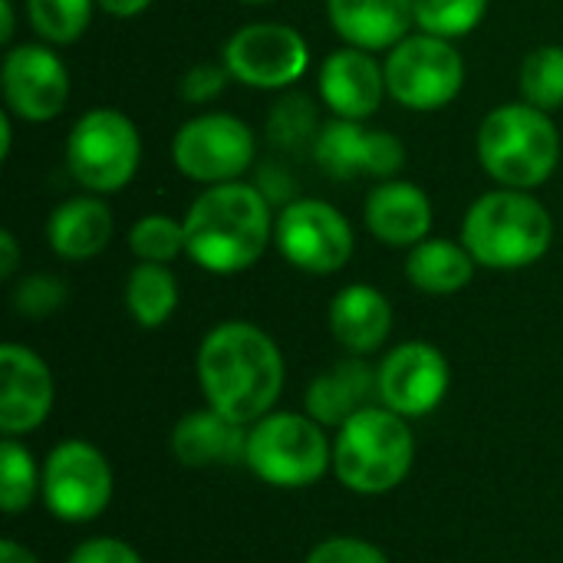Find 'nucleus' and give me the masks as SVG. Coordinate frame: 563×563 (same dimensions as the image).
Masks as SVG:
<instances>
[{
  "instance_id": "nucleus-1",
  "label": "nucleus",
  "mask_w": 563,
  "mask_h": 563,
  "mask_svg": "<svg viewBox=\"0 0 563 563\" xmlns=\"http://www.w3.org/2000/svg\"><path fill=\"white\" fill-rule=\"evenodd\" d=\"M198 383L211 409L254 426L284 393V356L261 327L228 320L198 346Z\"/></svg>"
},
{
  "instance_id": "nucleus-15",
  "label": "nucleus",
  "mask_w": 563,
  "mask_h": 563,
  "mask_svg": "<svg viewBox=\"0 0 563 563\" xmlns=\"http://www.w3.org/2000/svg\"><path fill=\"white\" fill-rule=\"evenodd\" d=\"M7 112L26 122H46L66 109L69 73L63 59L43 43H20L3 56Z\"/></svg>"
},
{
  "instance_id": "nucleus-36",
  "label": "nucleus",
  "mask_w": 563,
  "mask_h": 563,
  "mask_svg": "<svg viewBox=\"0 0 563 563\" xmlns=\"http://www.w3.org/2000/svg\"><path fill=\"white\" fill-rule=\"evenodd\" d=\"M257 188H261V195L271 201V205H290V201H297L294 195H297V185H294V178L290 175H284L280 168H274V165H267V168H261V175H257Z\"/></svg>"
},
{
  "instance_id": "nucleus-41",
  "label": "nucleus",
  "mask_w": 563,
  "mask_h": 563,
  "mask_svg": "<svg viewBox=\"0 0 563 563\" xmlns=\"http://www.w3.org/2000/svg\"><path fill=\"white\" fill-rule=\"evenodd\" d=\"M10 135H13V129H10V112H3V115H0V155H3V158L10 155Z\"/></svg>"
},
{
  "instance_id": "nucleus-20",
  "label": "nucleus",
  "mask_w": 563,
  "mask_h": 563,
  "mask_svg": "<svg viewBox=\"0 0 563 563\" xmlns=\"http://www.w3.org/2000/svg\"><path fill=\"white\" fill-rule=\"evenodd\" d=\"M330 26L360 49H393L416 23L412 0H327Z\"/></svg>"
},
{
  "instance_id": "nucleus-3",
  "label": "nucleus",
  "mask_w": 563,
  "mask_h": 563,
  "mask_svg": "<svg viewBox=\"0 0 563 563\" xmlns=\"http://www.w3.org/2000/svg\"><path fill=\"white\" fill-rule=\"evenodd\" d=\"M551 241L554 221L548 208L521 188L482 195L462 221V244L492 271H521L541 261L551 251Z\"/></svg>"
},
{
  "instance_id": "nucleus-18",
  "label": "nucleus",
  "mask_w": 563,
  "mask_h": 563,
  "mask_svg": "<svg viewBox=\"0 0 563 563\" xmlns=\"http://www.w3.org/2000/svg\"><path fill=\"white\" fill-rule=\"evenodd\" d=\"M366 228L389 247H416L432 228V201L412 181L386 178L366 198Z\"/></svg>"
},
{
  "instance_id": "nucleus-12",
  "label": "nucleus",
  "mask_w": 563,
  "mask_h": 563,
  "mask_svg": "<svg viewBox=\"0 0 563 563\" xmlns=\"http://www.w3.org/2000/svg\"><path fill=\"white\" fill-rule=\"evenodd\" d=\"M224 66L231 76L254 89H287L307 66V40L284 23H247L224 46Z\"/></svg>"
},
{
  "instance_id": "nucleus-33",
  "label": "nucleus",
  "mask_w": 563,
  "mask_h": 563,
  "mask_svg": "<svg viewBox=\"0 0 563 563\" xmlns=\"http://www.w3.org/2000/svg\"><path fill=\"white\" fill-rule=\"evenodd\" d=\"M307 563H389V558L363 538H327L310 551Z\"/></svg>"
},
{
  "instance_id": "nucleus-10",
  "label": "nucleus",
  "mask_w": 563,
  "mask_h": 563,
  "mask_svg": "<svg viewBox=\"0 0 563 563\" xmlns=\"http://www.w3.org/2000/svg\"><path fill=\"white\" fill-rule=\"evenodd\" d=\"M43 501L53 518L66 525L96 521L112 501V465L109 459L82 442H59L43 462Z\"/></svg>"
},
{
  "instance_id": "nucleus-34",
  "label": "nucleus",
  "mask_w": 563,
  "mask_h": 563,
  "mask_svg": "<svg viewBox=\"0 0 563 563\" xmlns=\"http://www.w3.org/2000/svg\"><path fill=\"white\" fill-rule=\"evenodd\" d=\"M228 79H231V69H228V66L201 63V66L188 69V73L181 76V96H185L188 102H195V106L211 102V99H218V96L224 92Z\"/></svg>"
},
{
  "instance_id": "nucleus-11",
  "label": "nucleus",
  "mask_w": 563,
  "mask_h": 563,
  "mask_svg": "<svg viewBox=\"0 0 563 563\" xmlns=\"http://www.w3.org/2000/svg\"><path fill=\"white\" fill-rule=\"evenodd\" d=\"M280 254L307 274H336L353 257V228L330 201L297 198L274 221Z\"/></svg>"
},
{
  "instance_id": "nucleus-27",
  "label": "nucleus",
  "mask_w": 563,
  "mask_h": 563,
  "mask_svg": "<svg viewBox=\"0 0 563 563\" xmlns=\"http://www.w3.org/2000/svg\"><path fill=\"white\" fill-rule=\"evenodd\" d=\"M521 96L525 102L554 112L563 106V46L548 43L528 53L521 63Z\"/></svg>"
},
{
  "instance_id": "nucleus-39",
  "label": "nucleus",
  "mask_w": 563,
  "mask_h": 563,
  "mask_svg": "<svg viewBox=\"0 0 563 563\" xmlns=\"http://www.w3.org/2000/svg\"><path fill=\"white\" fill-rule=\"evenodd\" d=\"M0 563H40L23 544L16 541H0Z\"/></svg>"
},
{
  "instance_id": "nucleus-9",
  "label": "nucleus",
  "mask_w": 563,
  "mask_h": 563,
  "mask_svg": "<svg viewBox=\"0 0 563 563\" xmlns=\"http://www.w3.org/2000/svg\"><path fill=\"white\" fill-rule=\"evenodd\" d=\"M254 132L247 122L228 112H205L188 119L172 142L175 168L205 185L238 181L254 165Z\"/></svg>"
},
{
  "instance_id": "nucleus-6",
  "label": "nucleus",
  "mask_w": 563,
  "mask_h": 563,
  "mask_svg": "<svg viewBox=\"0 0 563 563\" xmlns=\"http://www.w3.org/2000/svg\"><path fill=\"white\" fill-rule=\"evenodd\" d=\"M244 465L267 485L307 488L333 465V445L313 416L267 412L247 429Z\"/></svg>"
},
{
  "instance_id": "nucleus-8",
  "label": "nucleus",
  "mask_w": 563,
  "mask_h": 563,
  "mask_svg": "<svg viewBox=\"0 0 563 563\" xmlns=\"http://www.w3.org/2000/svg\"><path fill=\"white\" fill-rule=\"evenodd\" d=\"M386 69V92L412 109V112H435L449 106L465 82V63L452 40L416 33L396 43L383 63Z\"/></svg>"
},
{
  "instance_id": "nucleus-31",
  "label": "nucleus",
  "mask_w": 563,
  "mask_h": 563,
  "mask_svg": "<svg viewBox=\"0 0 563 563\" xmlns=\"http://www.w3.org/2000/svg\"><path fill=\"white\" fill-rule=\"evenodd\" d=\"M129 247L145 264H168V261H175L188 247L185 224H178L168 214H145L142 221L132 224Z\"/></svg>"
},
{
  "instance_id": "nucleus-37",
  "label": "nucleus",
  "mask_w": 563,
  "mask_h": 563,
  "mask_svg": "<svg viewBox=\"0 0 563 563\" xmlns=\"http://www.w3.org/2000/svg\"><path fill=\"white\" fill-rule=\"evenodd\" d=\"M20 264V251H16V238L10 231H0V280H10L13 271Z\"/></svg>"
},
{
  "instance_id": "nucleus-35",
  "label": "nucleus",
  "mask_w": 563,
  "mask_h": 563,
  "mask_svg": "<svg viewBox=\"0 0 563 563\" xmlns=\"http://www.w3.org/2000/svg\"><path fill=\"white\" fill-rule=\"evenodd\" d=\"M66 563H142L139 551L119 538H89L79 548H73Z\"/></svg>"
},
{
  "instance_id": "nucleus-24",
  "label": "nucleus",
  "mask_w": 563,
  "mask_h": 563,
  "mask_svg": "<svg viewBox=\"0 0 563 563\" xmlns=\"http://www.w3.org/2000/svg\"><path fill=\"white\" fill-rule=\"evenodd\" d=\"M475 257L465 244L455 241H422L412 247L409 261H406V277L416 290L432 294V297H449L459 294L472 284L475 277Z\"/></svg>"
},
{
  "instance_id": "nucleus-42",
  "label": "nucleus",
  "mask_w": 563,
  "mask_h": 563,
  "mask_svg": "<svg viewBox=\"0 0 563 563\" xmlns=\"http://www.w3.org/2000/svg\"><path fill=\"white\" fill-rule=\"evenodd\" d=\"M247 3H271V0H247Z\"/></svg>"
},
{
  "instance_id": "nucleus-26",
  "label": "nucleus",
  "mask_w": 563,
  "mask_h": 563,
  "mask_svg": "<svg viewBox=\"0 0 563 563\" xmlns=\"http://www.w3.org/2000/svg\"><path fill=\"white\" fill-rule=\"evenodd\" d=\"M36 492H43V472H36L30 449L7 435L0 445V508L20 515L33 505Z\"/></svg>"
},
{
  "instance_id": "nucleus-19",
  "label": "nucleus",
  "mask_w": 563,
  "mask_h": 563,
  "mask_svg": "<svg viewBox=\"0 0 563 563\" xmlns=\"http://www.w3.org/2000/svg\"><path fill=\"white\" fill-rule=\"evenodd\" d=\"M247 452V426L221 416L218 409L188 412L172 432V455L185 468L238 465Z\"/></svg>"
},
{
  "instance_id": "nucleus-17",
  "label": "nucleus",
  "mask_w": 563,
  "mask_h": 563,
  "mask_svg": "<svg viewBox=\"0 0 563 563\" xmlns=\"http://www.w3.org/2000/svg\"><path fill=\"white\" fill-rule=\"evenodd\" d=\"M386 92V69L369 49L343 46L333 49L320 66V99L336 119H369Z\"/></svg>"
},
{
  "instance_id": "nucleus-7",
  "label": "nucleus",
  "mask_w": 563,
  "mask_h": 563,
  "mask_svg": "<svg viewBox=\"0 0 563 563\" xmlns=\"http://www.w3.org/2000/svg\"><path fill=\"white\" fill-rule=\"evenodd\" d=\"M139 162V129L119 109H89L66 139V165L92 195H112L125 188L135 178Z\"/></svg>"
},
{
  "instance_id": "nucleus-22",
  "label": "nucleus",
  "mask_w": 563,
  "mask_h": 563,
  "mask_svg": "<svg viewBox=\"0 0 563 563\" xmlns=\"http://www.w3.org/2000/svg\"><path fill=\"white\" fill-rule=\"evenodd\" d=\"M373 393H376L373 366L363 363V356L340 360L307 386V416H313L320 426L340 429L346 419H353L360 409L369 406Z\"/></svg>"
},
{
  "instance_id": "nucleus-16",
  "label": "nucleus",
  "mask_w": 563,
  "mask_h": 563,
  "mask_svg": "<svg viewBox=\"0 0 563 563\" xmlns=\"http://www.w3.org/2000/svg\"><path fill=\"white\" fill-rule=\"evenodd\" d=\"M53 373L49 366L20 343L0 346V429L7 435L33 432L53 409Z\"/></svg>"
},
{
  "instance_id": "nucleus-21",
  "label": "nucleus",
  "mask_w": 563,
  "mask_h": 563,
  "mask_svg": "<svg viewBox=\"0 0 563 563\" xmlns=\"http://www.w3.org/2000/svg\"><path fill=\"white\" fill-rule=\"evenodd\" d=\"M330 330L343 350L353 356H369L389 340L393 307L376 287L350 284L330 303Z\"/></svg>"
},
{
  "instance_id": "nucleus-32",
  "label": "nucleus",
  "mask_w": 563,
  "mask_h": 563,
  "mask_svg": "<svg viewBox=\"0 0 563 563\" xmlns=\"http://www.w3.org/2000/svg\"><path fill=\"white\" fill-rule=\"evenodd\" d=\"M66 303V284L53 274H30L13 290V310L30 320H43Z\"/></svg>"
},
{
  "instance_id": "nucleus-13",
  "label": "nucleus",
  "mask_w": 563,
  "mask_h": 563,
  "mask_svg": "<svg viewBox=\"0 0 563 563\" xmlns=\"http://www.w3.org/2000/svg\"><path fill=\"white\" fill-rule=\"evenodd\" d=\"M452 383L449 360L439 346L412 340L396 346L376 369V396L402 419H419L439 409Z\"/></svg>"
},
{
  "instance_id": "nucleus-30",
  "label": "nucleus",
  "mask_w": 563,
  "mask_h": 563,
  "mask_svg": "<svg viewBox=\"0 0 563 563\" xmlns=\"http://www.w3.org/2000/svg\"><path fill=\"white\" fill-rule=\"evenodd\" d=\"M488 10V0H412L416 26L432 36L459 40L472 33Z\"/></svg>"
},
{
  "instance_id": "nucleus-28",
  "label": "nucleus",
  "mask_w": 563,
  "mask_h": 563,
  "mask_svg": "<svg viewBox=\"0 0 563 563\" xmlns=\"http://www.w3.org/2000/svg\"><path fill=\"white\" fill-rule=\"evenodd\" d=\"M96 0H26V13L33 30L56 46L79 40L89 26Z\"/></svg>"
},
{
  "instance_id": "nucleus-2",
  "label": "nucleus",
  "mask_w": 563,
  "mask_h": 563,
  "mask_svg": "<svg viewBox=\"0 0 563 563\" xmlns=\"http://www.w3.org/2000/svg\"><path fill=\"white\" fill-rule=\"evenodd\" d=\"M274 234L271 201L257 185H208L185 218L188 257L211 274H238L254 267Z\"/></svg>"
},
{
  "instance_id": "nucleus-14",
  "label": "nucleus",
  "mask_w": 563,
  "mask_h": 563,
  "mask_svg": "<svg viewBox=\"0 0 563 563\" xmlns=\"http://www.w3.org/2000/svg\"><path fill=\"white\" fill-rule=\"evenodd\" d=\"M317 165L333 181H353L360 175L393 178L406 165V145L386 129H363L353 119H333L313 142Z\"/></svg>"
},
{
  "instance_id": "nucleus-38",
  "label": "nucleus",
  "mask_w": 563,
  "mask_h": 563,
  "mask_svg": "<svg viewBox=\"0 0 563 563\" xmlns=\"http://www.w3.org/2000/svg\"><path fill=\"white\" fill-rule=\"evenodd\" d=\"M106 13H112V16H135V13H142L152 0H96Z\"/></svg>"
},
{
  "instance_id": "nucleus-5",
  "label": "nucleus",
  "mask_w": 563,
  "mask_h": 563,
  "mask_svg": "<svg viewBox=\"0 0 563 563\" xmlns=\"http://www.w3.org/2000/svg\"><path fill=\"white\" fill-rule=\"evenodd\" d=\"M478 158L501 188L531 191L544 185L561 162V135L551 112L531 102L492 109L478 129Z\"/></svg>"
},
{
  "instance_id": "nucleus-29",
  "label": "nucleus",
  "mask_w": 563,
  "mask_h": 563,
  "mask_svg": "<svg viewBox=\"0 0 563 563\" xmlns=\"http://www.w3.org/2000/svg\"><path fill=\"white\" fill-rule=\"evenodd\" d=\"M267 135L277 148H303L307 142H317L320 122H317V106L303 92H287L284 99L274 102L271 119H267Z\"/></svg>"
},
{
  "instance_id": "nucleus-40",
  "label": "nucleus",
  "mask_w": 563,
  "mask_h": 563,
  "mask_svg": "<svg viewBox=\"0 0 563 563\" xmlns=\"http://www.w3.org/2000/svg\"><path fill=\"white\" fill-rule=\"evenodd\" d=\"M13 0H0V43H10L13 40Z\"/></svg>"
},
{
  "instance_id": "nucleus-25",
  "label": "nucleus",
  "mask_w": 563,
  "mask_h": 563,
  "mask_svg": "<svg viewBox=\"0 0 563 563\" xmlns=\"http://www.w3.org/2000/svg\"><path fill=\"white\" fill-rule=\"evenodd\" d=\"M125 307L145 330L162 327L178 307V284L165 264H139L125 280Z\"/></svg>"
},
{
  "instance_id": "nucleus-4",
  "label": "nucleus",
  "mask_w": 563,
  "mask_h": 563,
  "mask_svg": "<svg viewBox=\"0 0 563 563\" xmlns=\"http://www.w3.org/2000/svg\"><path fill=\"white\" fill-rule=\"evenodd\" d=\"M416 459V439L402 416L386 406H366L346 419L333 442V472L356 495H389Z\"/></svg>"
},
{
  "instance_id": "nucleus-23",
  "label": "nucleus",
  "mask_w": 563,
  "mask_h": 563,
  "mask_svg": "<svg viewBox=\"0 0 563 563\" xmlns=\"http://www.w3.org/2000/svg\"><path fill=\"white\" fill-rule=\"evenodd\" d=\"M49 247L66 261H89L112 241V211L102 198L82 195L53 208L46 221Z\"/></svg>"
}]
</instances>
